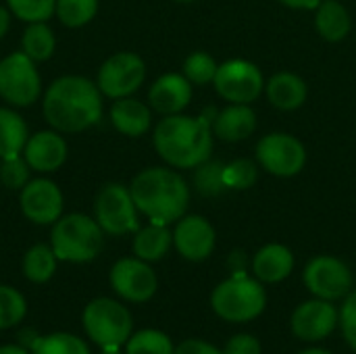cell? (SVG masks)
I'll return each mask as SVG.
<instances>
[{"instance_id":"30bf717a","label":"cell","mask_w":356,"mask_h":354,"mask_svg":"<svg viewBox=\"0 0 356 354\" xmlns=\"http://www.w3.org/2000/svg\"><path fill=\"white\" fill-rule=\"evenodd\" d=\"M213 83L217 94L232 104H250L265 90L261 69L244 58H234L219 65Z\"/></svg>"},{"instance_id":"74e56055","label":"cell","mask_w":356,"mask_h":354,"mask_svg":"<svg viewBox=\"0 0 356 354\" xmlns=\"http://www.w3.org/2000/svg\"><path fill=\"white\" fill-rule=\"evenodd\" d=\"M223 354H261V342L250 334H238L225 344Z\"/></svg>"},{"instance_id":"ee69618b","label":"cell","mask_w":356,"mask_h":354,"mask_svg":"<svg viewBox=\"0 0 356 354\" xmlns=\"http://www.w3.org/2000/svg\"><path fill=\"white\" fill-rule=\"evenodd\" d=\"M100 354H123L119 348H102V353Z\"/></svg>"},{"instance_id":"3957f363","label":"cell","mask_w":356,"mask_h":354,"mask_svg":"<svg viewBox=\"0 0 356 354\" xmlns=\"http://www.w3.org/2000/svg\"><path fill=\"white\" fill-rule=\"evenodd\" d=\"M131 198L142 215L150 219V223L171 225L179 221L190 204V188L186 179L173 169L150 167L140 171L131 186Z\"/></svg>"},{"instance_id":"83f0119b","label":"cell","mask_w":356,"mask_h":354,"mask_svg":"<svg viewBox=\"0 0 356 354\" xmlns=\"http://www.w3.org/2000/svg\"><path fill=\"white\" fill-rule=\"evenodd\" d=\"M100 0H56L54 15L65 27H83L98 13Z\"/></svg>"},{"instance_id":"7c38bea8","label":"cell","mask_w":356,"mask_h":354,"mask_svg":"<svg viewBox=\"0 0 356 354\" xmlns=\"http://www.w3.org/2000/svg\"><path fill=\"white\" fill-rule=\"evenodd\" d=\"M305 286L323 300L346 298L353 290V273L348 265L336 257H315L305 269Z\"/></svg>"},{"instance_id":"44dd1931","label":"cell","mask_w":356,"mask_h":354,"mask_svg":"<svg viewBox=\"0 0 356 354\" xmlns=\"http://www.w3.org/2000/svg\"><path fill=\"white\" fill-rule=\"evenodd\" d=\"M111 123L119 134H123L127 138H140L150 129L152 115L144 102L125 96V98H117L113 102Z\"/></svg>"},{"instance_id":"ac0fdd59","label":"cell","mask_w":356,"mask_h":354,"mask_svg":"<svg viewBox=\"0 0 356 354\" xmlns=\"http://www.w3.org/2000/svg\"><path fill=\"white\" fill-rule=\"evenodd\" d=\"M192 100V81L181 73L161 75L148 92L150 106L161 115H177Z\"/></svg>"},{"instance_id":"d590c367","label":"cell","mask_w":356,"mask_h":354,"mask_svg":"<svg viewBox=\"0 0 356 354\" xmlns=\"http://www.w3.org/2000/svg\"><path fill=\"white\" fill-rule=\"evenodd\" d=\"M29 171H31V167L27 165L23 154L2 159V163H0V182L8 190H23L27 186V182H29Z\"/></svg>"},{"instance_id":"7a4b0ae2","label":"cell","mask_w":356,"mask_h":354,"mask_svg":"<svg viewBox=\"0 0 356 354\" xmlns=\"http://www.w3.org/2000/svg\"><path fill=\"white\" fill-rule=\"evenodd\" d=\"M217 111L209 108L200 117L167 115L152 134L159 156L177 169H194L209 161L213 150V121Z\"/></svg>"},{"instance_id":"e0dca14e","label":"cell","mask_w":356,"mask_h":354,"mask_svg":"<svg viewBox=\"0 0 356 354\" xmlns=\"http://www.w3.org/2000/svg\"><path fill=\"white\" fill-rule=\"evenodd\" d=\"M23 159L38 173H54L67 161V142L56 129H44L27 138Z\"/></svg>"},{"instance_id":"8992f818","label":"cell","mask_w":356,"mask_h":354,"mask_svg":"<svg viewBox=\"0 0 356 354\" xmlns=\"http://www.w3.org/2000/svg\"><path fill=\"white\" fill-rule=\"evenodd\" d=\"M83 330L100 348H121L134 328L129 311L113 298H94L83 309Z\"/></svg>"},{"instance_id":"ba28073f","label":"cell","mask_w":356,"mask_h":354,"mask_svg":"<svg viewBox=\"0 0 356 354\" xmlns=\"http://www.w3.org/2000/svg\"><path fill=\"white\" fill-rule=\"evenodd\" d=\"M42 94V77L35 61L23 50L10 52L0 61V98L10 106H31Z\"/></svg>"},{"instance_id":"ab89813d","label":"cell","mask_w":356,"mask_h":354,"mask_svg":"<svg viewBox=\"0 0 356 354\" xmlns=\"http://www.w3.org/2000/svg\"><path fill=\"white\" fill-rule=\"evenodd\" d=\"M282 2L284 6H290V8H305V10H311V8H317L323 0H277Z\"/></svg>"},{"instance_id":"5bb4252c","label":"cell","mask_w":356,"mask_h":354,"mask_svg":"<svg viewBox=\"0 0 356 354\" xmlns=\"http://www.w3.org/2000/svg\"><path fill=\"white\" fill-rule=\"evenodd\" d=\"M21 213L38 225H52L63 217L65 198L60 188L46 177L29 179L19 196Z\"/></svg>"},{"instance_id":"7bdbcfd3","label":"cell","mask_w":356,"mask_h":354,"mask_svg":"<svg viewBox=\"0 0 356 354\" xmlns=\"http://www.w3.org/2000/svg\"><path fill=\"white\" fill-rule=\"evenodd\" d=\"M300 354H332V353H327V351H323V348H307V351H302Z\"/></svg>"},{"instance_id":"f1b7e54d","label":"cell","mask_w":356,"mask_h":354,"mask_svg":"<svg viewBox=\"0 0 356 354\" xmlns=\"http://www.w3.org/2000/svg\"><path fill=\"white\" fill-rule=\"evenodd\" d=\"M29 348L31 354H90V348L81 338L63 332L50 336H38Z\"/></svg>"},{"instance_id":"cb8c5ba5","label":"cell","mask_w":356,"mask_h":354,"mask_svg":"<svg viewBox=\"0 0 356 354\" xmlns=\"http://www.w3.org/2000/svg\"><path fill=\"white\" fill-rule=\"evenodd\" d=\"M173 244V234L167 225L150 223L136 232L134 238V255L146 263L161 261Z\"/></svg>"},{"instance_id":"603a6c76","label":"cell","mask_w":356,"mask_h":354,"mask_svg":"<svg viewBox=\"0 0 356 354\" xmlns=\"http://www.w3.org/2000/svg\"><path fill=\"white\" fill-rule=\"evenodd\" d=\"M315 10H317L315 25L323 40L342 42L350 33V27H353L350 13L338 0H323Z\"/></svg>"},{"instance_id":"d4e9b609","label":"cell","mask_w":356,"mask_h":354,"mask_svg":"<svg viewBox=\"0 0 356 354\" xmlns=\"http://www.w3.org/2000/svg\"><path fill=\"white\" fill-rule=\"evenodd\" d=\"M29 129L25 119L6 106H0V161L23 154Z\"/></svg>"},{"instance_id":"f6af8a7d","label":"cell","mask_w":356,"mask_h":354,"mask_svg":"<svg viewBox=\"0 0 356 354\" xmlns=\"http://www.w3.org/2000/svg\"><path fill=\"white\" fill-rule=\"evenodd\" d=\"M175 2H181V4H188V2H194V0H175Z\"/></svg>"},{"instance_id":"d6986e66","label":"cell","mask_w":356,"mask_h":354,"mask_svg":"<svg viewBox=\"0 0 356 354\" xmlns=\"http://www.w3.org/2000/svg\"><path fill=\"white\" fill-rule=\"evenodd\" d=\"M257 113L248 104H229L219 111L213 121V134L225 142H240L254 134Z\"/></svg>"},{"instance_id":"836d02e7","label":"cell","mask_w":356,"mask_h":354,"mask_svg":"<svg viewBox=\"0 0 356 354\" xmlns=\"http://www.w3.org/2000/svg\"><path fill=\"white\" fill-rule=\"evenodd\" d=\"M217 69L219 65L215 63V58L202 50L198 52H192L186 61H184V75L196 83V86H204L209 81H215V75H217Z\"/></svg>"},{"instance_id":"b9f144b4","label":"cell","mask_w":356,"mask_h":354,"mask_svg":"<svg viewBox=\"0 0 356 354\" xmlns=\"http://www.w3.org/2000/svg\"><path fill=\"white\" fill-rule=\"evenodd\" d=\"M0 354H29V353H27V348H23V346L6 344V346H0Z\"/></svg>"},{"instance_id":"484cf974","label":"cell","mask_w":356,"mask_h":354,"mask_svg":"<svg viewBox=\"0 0 356 354\" xmlns=\"http://www.w3.org/2000/svg\"><path fill=\"white\" fill-rule=\"evenodd\" d=\"M54 48H56V38L46 21L27 23L23 38H21V50L29 58H33L35 63L48 61L54 54Z\"/></svg>"},{"instance_id":"d6a6232c","label":"cell","mask_w":356,"mask_h":354,"mask_svg":"<svg viewBox=\"0 0 356 354\" xmlns=\"http://www.w3.org/2000/svg\"><path fill=\"white\" fill-rule=\"evenodd\" d=\"M6 6L17 19L25 23H40L54 15L56 0H6Z\"/></svg>"},{"instance_id":"52a82bcc","label":"cell","mask_w":356,"mask_h":354,"mask_svg":"<svg viewBox=\"0 0 356 354\" xmlns=\"http://www.w3.org/2000/svg\"><path fill=\"white\" fill-rule=\"evenodd\" d=\"M138 207L131 198V190L123 184H104L94 200V219L104 234L125 236L140 230Z\"/></svg>"},{"instance_id":"4316f807","label":"cell","mask_w":356,"mask_h":354,"mask_svg":"<svg viewBox=\"0 0 356 354\" xmlns=\"http://www.w3.org/2000/svg\"><path fill=\"white\" fill-rule=\"evenodd\" d=\"M56 261L52 246L35 244L23 257V275L33 284H46L56 271Z\"/></svg>"},{"instance_id":"9a60e30c","label":"cell","mask_w":356,"mask_h":354,"mask_svg":"<svg viewBox=\"0 0 356 354\" xmlns=\"http://www.w3.org/2000/svg\"><path fill=\"white\" fill-rule=\"evenodd\" d=\"M338 321H340V313L332 305V300L315 298L302 303L292 313L290 325L296 338L305 342H319L338 328Z\"/></svg>"},{"instance_id":"f546056e","label":"cell","mask_w":356,"mask_h":354,"mask_svg":"<svg viewBox=\"0 0 356 354\" xmlns=\"http://www.w3.org/2000/svg\"><path fill=\"white\" fill-rule=\"evenodd\" d=\"M173 342L159 330H142L125 342V354H173Z\"/></svg>"},{"instance_id":"9c48e42d","label":"cell","mask_w":356,"mask_h":354,"mask_svg":"<svg viewBox=\"0 0 356 354\" xmlns=\"http://www.w3.org/2000/svg\"><path fill=\"white\" fill-rule=\"evenodd\" d=\"M146 79V65L136 52H117L108 56L96 75V86L106 98H125L140 90Z\"/></svg>"},{"instance_id":"60d3db41","label":"cell","mask_w":356,"mask_h":354,"mask_svg":"<svg viewBox=\"0 0 356 354\" xmlns=\"http://www.w3.org/2000/svg\"><path fill=\"white\" fill-rule=\"evenodd\" d=\"M10 17H13V13L8 10V6H2L0 4V40L8 33V29H10Z\"/></svg>"},{"instance_id":"2e32d148","label":"cell","mask_w":356,"mask_h":354,"mask_svg":"<svg viewBox=\"0 0 356 354\" xmlns=\"http://www.w3.org/2000/svg\"><path fill=\"white\" fill-rule=\"evenodd\" d=\"M215 230L200 215H184L173 230V246L177 252L194 263L209 259L215 250Z\"/></svg>"},{"instance_id":"277c9868","label":"cell","mask_w":356,"mask_h":354,"mask_svg":"<svg viewBox=\"0 0 356 354\" xmlns=\"http://www.w3.org/2000/svg\"><path fill=\"white\" fill-rule=\"evenodd\" d=\"M102 234L104 232L94 217L69 213L52 223L50 246L58 261L90 263L102 248Z\"/></svg>"},{"instance_id":"ffe728a7","label":"cell","mask_w":356,"mask_h":354,"mask_svg":"<svg viewBox=\"0 0 356 354\" xmlns=\"http://www.w3.org/2000/svg\"><path fill=\"white\" fill-rule=\"evenodd\" d=\"M294 269V255L284 244H267L252 259V271L259 282L280 284Z\"/></svg>"},{"instance_id":"7402d4cb","label":"cell","mask_w":356,"mask_h":354,"mask_svg":"<svg viewBox=\"0 0 356 354\" xmlns=\"http://www.w3.org/2000/svg\"><path fill=\"white\" fill-rule=\"evenodd\" d=\"M267 98L273 106L282 111H296L307 102L309 88L307 81L290 71H280L275 73L267 83H265Z\"/></svg>"},{"instance_id":"1f68e13d","label":"cell","mask_w":356,"mask_h":354,"mask_svg":"<svg viewBox=\"0 0 356 354\" xmlns=\"http://www.w3.org/2000/svg\"><path fill=\"white\" fill-rule=\"evenodd\" d=\"M223 163L219 161H204L196 167L194 186L202 196H219L225 188L223 184Z\"/></svg>"},{"instance_id":"8fae6325","label":"cell","mask_w":356,"mask_h":354,"mask_svg":"<svg viewBox=\"0 0 356 354\" xmlns=\"http://www.w3.org/2000/svg\"><path fill=\"white\" fill-rule=\"evenodd\" d=\"M261 167L277 177H294L307 165L305 144L290 134H267L257 144Z\"/></svg>"},{"instance_id":"4dcf8cb0","label":"cell","mask_w":356,"mask_h":354,"mask_svg":"<svg viewBox=\"0 0 356 354\" xmlns=\"http://www.w3.org/2000/svg\"><path fill=\"white\" fill-rule=\"evenodd\" d=\"M27 303L23 294L10 286H0V330H10L23 321Z\"/></svg>"},{"instance_id":"8d00e7d4","label":"cell","mask_w":356,"mask_h":354,"mask_svg":"<svg viewBox=\"0 0 356 354\" xmlns=\"http://www.w3.org/2000/svg\"><path fill=\"white\" fill-rule=\"evenodd\" d=\"M340 325L348 346L356 353V290L350 292L340 309Z\"/></svg>"},{"instance_id":"4fadbf2b","label":"cell","mask_w":356,"mask_h":354,"mask_svg":"<svg viewBox=\"0 0 356 354\" xmlns=\"http://www.w3.org/2000/svg\"><path fill=\"white\" fill-rule=\"evenodd\" d=\"M111 288L123 300L146 303L156 294L159 280L154 269L142 259H119L111 269Z\"/></svg>"},{"instance_id":"f35d334b","label":"cell","mask_w":356,"mask_h":354,"mask_svg":"<svg viewBox=\"0 0 356 354\" xmlns=\"http://www.w3.org/2000/svg\"><path fill=\"white\" fill-rule=\"evenodd\" d=\"M173 354H223L217 346L204 342V340H186L181 342Z\"/></svg>"},{"instance_id":"5b68a950","label":"cell","mask_w":356,"mask_h":354,"mask_svg":"<svg viewBox=\"0 0 356 354\" xmlns=\"http://www.w3.org/2000/svg\"><path fill=\"white\" fill-rule=\"evenodd\" d=\"M213 311L232 323H246L257 319L267 305V294L261 282L246 277L244 273L221 282L211 294Z\"/></svg>"},{"instance_id":"e575fe53","label":"cell","mask_w":356,"mask_h":354,"mask_svg":"<svg viewBox=\"0 0 356 354\" xmlns=\"http://www.w3.org/2000/svg\"><path fill=\"white\" fill-rule=\"evenodd\" d=\"M257 177V165L248 159H240L223 167V184L227 190H248L254 186Z\"/></svg>"},{"instance_id":"6da1fadb","label":"cell","mask_w":356,"mask_h":354,"mask_svg":"<svg viewBox=\"0 0 356 354\" xmlns=\"http://www.w3.org/2000/svg\"><path fill=\"white\" fill-rule=\"evenodd\" d=\"M42 115L60 134L86 131L102 119V92L88 77L63 75L48 86L42 98Z\"/></svg>"}]
</instances>
